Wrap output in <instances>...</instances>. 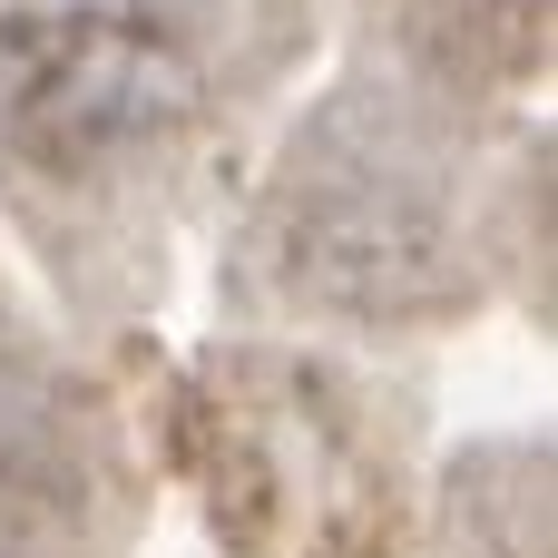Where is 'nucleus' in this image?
<instances>
[{
	"label": "nucleus",
	"instance_id": "nucleus-1",
	"mask_svg": "<svg viewBox=\"0 0 558 558\" xmlns=\"http://www.w3.org/2000/svg\"><path fill=\"white\" fill-rule=\"evenodd\" d=\"M177 461L226 558H402L412 412L314 353H216L186 383Z\"/></svg>",
	"mask_w": 558,
	"mask_h": 558
},
{
	"label": "nucleus",
	"instance_id": "nucleus-2",
	"mask_svg": "<svg viewBox=\"0 0 558 558\" xmlns=\"http://www.w3.org/2000/svg\"><path fill=\"white\" fill-rule=\"evenodd\" d=\"M255 294L343 333H432L481 294L451 157L412 118L333 108L294 137L255 216Z\"/></svg>",
	"mask_w": 558,
	"mask_h": 558
},
{
	"label": "nucleus",
	"instance_id": "nucleus-3",
	"mask_svg": "<svg viewBox=\"0 0 558 558\" xmlns=\"http://www.w3.org/2000/svg\"><path fill=\"white\" fill-rule=\"evenodd\" d=\"M147 461L69 373L0 353V558H137Z\"/></svg>",
	"mask_w": 558,
	"mask_h": 558
},
{
	"label": "nucleus",
	"instance_id": "nucleus-4",
	"mask_svg": "<svg viewBox=\"0 0 558 558\" xmlns=\"http://www.w3.org/2000/svg\"><path fill=\"white\" fill-rule=\"evenodd\" d=\"M412 558H549V441H471L441 461Z\"/></svg>",
	"mask_w": 558,
	"mask_h": 558
}]
</instances>
